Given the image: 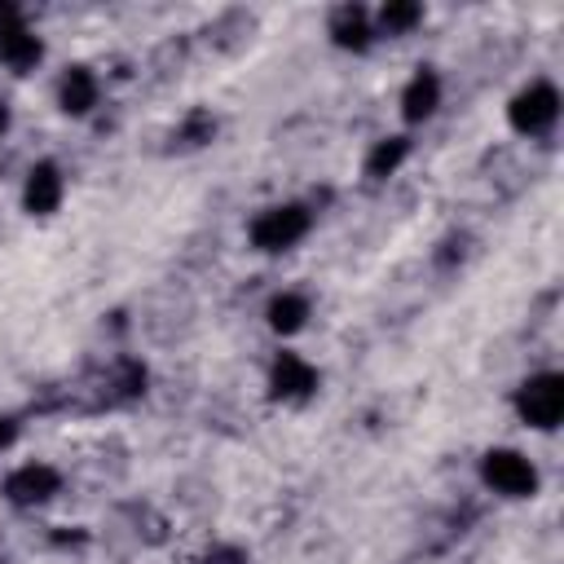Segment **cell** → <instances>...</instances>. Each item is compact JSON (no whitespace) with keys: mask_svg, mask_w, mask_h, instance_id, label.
I'll return each instance as SVG.
<instances>
[{"mask_svg":"<svg viewBox=\"0 0 564 564\" xmlns=\"http://www.w3.org/2000/svg\"><path fill=\"white\" fill-rule=\"evenodd\" d=\"M419 18H423V9H419V4H383L379 26H383L388 35H401V31H410Z\"/></svg>","mask_w":564,"mask_h":564,"instance_id":"obj_14","label":"cell"},{"mask_svg":"<svg viewBox=\"0 0 564 564\" xmlns=\"http://www.w3.org/2000/svg\"><path fill=\"white\" fill-rule=\"evenodd\" d=\"M57 97H62V110H70V115L93 110V106H97V75H93L88 66H70V70L62 75Z\"/></svg>","mask_w":564,"mask_h":564,"instance_id":"obj_10","label":"cell"},{"mask_svg":"<svg viewBox=\"0 0 564 564\" xmlns=\"http://www.w3.org/2000/svg\"><path fill=\"white\" fill-rule=\"evenodd\" d=\"M436 101H441V79H436L432 70H419V75L405 84V93H401V115H405L410 123H419V119H427V115L436 110Z\"/></svg>","mask_w":564,"mask_h":564,"instance_id":"obj_9","label":"cell"},{"mask_svg":"<svg viewBox=\"0 0 564 564\" xmlns=\"http://www.w3.org/2000/svg\"><path fill=\"white\" fill-rule=\"evenodd\" d=\"M308 234V212L300 203H282V207H269L251 220V242L260 251H286L295 247L300 238Z\"/></svg>","mask_w":564,"mask_h":564,"instance_id":"obj_2","label":"cell"},{"mask_svg":"<svg viewBox=\"0 0 564 564\" xmlns=\"http://www.w3.org/2000/svg\"><path fill=\"white\" fill-rule=\"evenodd\" d=\"M480 476H485V485H489L494 494H502V498H529V494L538 489L533 463H529L524 454H516V449H489L485 463H480Z\"/></svg>","mask_w":564,"mask_h":564,"instance_id":"obj_3","label":"cell"},{"mask_svg":"<svg viewBox=\"0 0 564 564\" xmlns=\"http://www.w3.org/2000/svg\"><path fill=\"white\" fill-rule=\"evenodd\" d=\"M9 128V110H4V101H0V132Z\"/></svg>","mask_w":564,"mask_h":564,"instance_id":"obj_17","label":"cell"},{"mask_svg":"<svg viewBox=\"0 0 564 564\" xmlns=\"http://www.w3.org/2000/svg\"><path fill=\"white\" fill-rule=\"evenodd\" d=\"M405 154H410V141H405V137H388V141H379V145L370 150V159H366V176H375V181L392 176V172L401 167Z\"/></svg>","mask_w":564,"mask_h":564,"instance_id":"obj_13","label":"cell"},{"mask_svg":"<svg viewBox=\"0 0 564 564\" xmlns=\"http://www.w3.org/2000/svg\"><path fill=\"white\" fill-rule=\"evenodd\" d=\"M13 436H18V427H13V419H4V414H0V449H4V445H9Z\"/></svg>","mask_w":564,"mask_h":564,"instance_id":"obj_16","label":"cell"},{"mask_svg":"<svg viewBox=\"0 0 564 564\" xmlns=\"http://www.w3.org/2000/svg\"><path fill=\"white\" fill-rule=\"evenodd\" d=\"M269 388H273V397H282V401H304V397L317 388V370H313L304 357L282 352V357L273 361V379H269Z\"/></svg>","mask_w":564,"mask_h":564,"instance_id":"obj_7","label":"cell"},{"mask_svg":"<svg viewBox=\"0 0 564 564\" xmlns=\"http://www.w3.org/2000/svg\"><path fill=\"white\" fill-rule=\"evenodd\" d=\"M198 564H247V555H242L238 546H212Z\"/></svg>","mask_w":564,"mask_h":564,"instance_id":"obj_15","label":"cell"},{"mask_svg":"<svg viewBox=\"0 0 564 564\" xmlns=\"http://www.w3.org/2000/svg\"><path fill=\"white\" fill-rule=\"evenodd\" d=\"M22 203H26V212L48 216V212L62 203V172H57L53 163H35V167H31V176H26Z\"/></svg>","mask_w":564,"mask_h":564,"instance_id":"obj_8","label":"cell"},{"mask_svg":"<svg viewBox=\"0 0 564 564\" xmlns=\"http://www.w3.org/2000/svg\"><path fill=\"white\" fill-rule=\"evenodd\" d=\"M507 119H511V128L524 132V137L546 132V128L560 119V93H555V84H546V79L529 84V88L507 106Z\"/></svg>","mask_w":564,"mask_h":564,"instance_id":"obj_4","label":"cell"},{"mask_svg":"<svg viewBox=\"0 0 564 564\" xmlns=\"http://www.w3.org/2000/svg\"><path fill=\"white\" fill-rule=\"evenodd\" d=\"M57 485H62L57 467H48V463H26V467H18V471L4 480V498L18 502V507H35V502H48V498L57 494Z\"/></svg>","mask_w":564,"mask_h":564,"instance_id":"obj_6","label":"cell"},{"mask_svg":"<svg viewBox=\"0 0 564 564\" xmlns=\"http://www.w3.org/2000/svg\"><path fill=\"white\" fill-rule=\"evenodd\" d=\"M516 410H520V419H524L529 427L551 432V427L564 419V379L551 375V370L524 379L520 392H516Z\"/></svg>","mask_w":564,"mask_h":564,"instance_id":"obj_1","label":"cell"},{"mask_svg":"<svg viewBox=\"0 0 564 564\" xmlns=\"http://www.w3.org/2000/svg\"><path fill=\"white\" fill-rule=\"evenodd\" d=\"M40 53H44V44H40V35L26 31L22 9L18 4H0V62L13 66V70H26V66L40 62Z\"/></svg>","mask_w":564,"mask_h":564,"instance_id":"obj_5","label":"cell"},{"mask_svg":"<svg viewBox=\"0 0 564 564\" xmlns=\"http://www.w3.org/2000/svg\"><path fill=\"white\" fill-rule=\"evenodd\" d=\"M330 35H335L339 48H366L375 31H370V22H366V9L339 4V9L330 13Z\"/></svg>","mask_w":564,"mask_h":564,"instance_id":"obj_11","label":"cell"},{"mask_svg":"<svg viewBox=\"0 0 564 564\" xmlns=\"http://www.w3.org/2000/svg\"><path fill=\"white\" fill-rule=\"evenodd\" d=\"M264 317H269V326H273V330L291 335V330H300V326H304V317H308V300H304V295H295V291L273 295Z\"/></svg>","mask_w":564,"mask_h":564,"instance_id":"obj_12","label":"cell"}]
</instances>
